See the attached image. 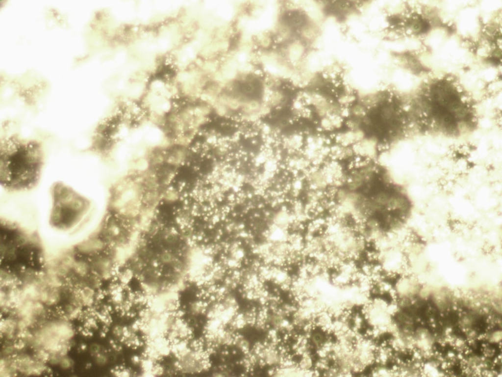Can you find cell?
Masks as SVG:
<instances>
[{
    "instance_id": "cell-9",
    "label": "cell",
    "mask_w": 502,
    "mask_h": 377,
    "mask_svg": "<svg viewBox=\"0 0 502 377\" xmlns=\"http://www.w3.org/2000/svg\"><path fill=\"white\" fill-rule=\"evenodd\" d=\"M249 318H252V317L251 315V316L249 317ZM250 321H251V322H252V320H251V319H250Z\"/></svg>"
},
{
    "instance_id": "cell-7",
    "label": "cell",
    "mask_w": 502,
    "mask_h": 377,
    "mask_svg": "<svg viewBox=\"0 0 502 377\" xmlns=\"http://www.w3.org/2000/svg\"><path fill=\"white\" fill-rule=\"evenodd\" d=\"M75 366V361L69 354L61 357L58 367L64 371L72 370Z\"/></svg>"
},
{
    "instance_id": "cell-3",
    "label": "cell",
    "mask_w": 502,
    "mask_h": 377,
    "mask_svg": "<svg viewBox=\"0 0 502 377\" xmlns=\"http://www.w3.org/2000/svg\"><path fill=\"white\" fill-rule=\"evenodd\" d=\"M19 375L23 376H41L48 373V364L37 359L33 353L25 351L18 352L15 355Z\"/></svg>"
},
{
    "instance_id": "cell-4",
    "label": "cell",
    "mask_w": 502,
    "mask_h": 377,
    "mask_svg": "<svg viewBox=\"0 0 502 377\" xmlns=\"http://www.w3.org/2000/svg\"><path fill=\"white\" fill-rule=\"evenodd\" d=\"M0 333L1 339L4 341L15 342L19 337L18 321L12 315H4L1 317L0 323Z\"/></svg>"
},
{
    "instance_id": "cell-1",
    "label": "cell",
    "mask_w": 502,
    "mask_h": 377,
    "mask_svg": "<svg viewBox=\"0 0 502 377\" xmlns=\"http://www.w3.org/2000/svg\"><path fill=\"white\" fill-rule=\"evenodd\" d=\"M410 113L416 134L459 138L473 132L478 123L468 97L446 82L424 91Z\"/></svg>"
},
{
    "instance_id": "cell-2",
    "label": "cell",
    "mask_w": 502,
    "mask_h": 377,
    "mask_svg": "<svg viewBox=\"0 0 502 377\" xmlns=\"http://www.w3.org/2000/svg\"><path fill=\"white\" fill-rule=\"evenodd\" d=\"M39 143L15 135L0 140V176L4 187L14 189L27 188L39 179L43 163Z\"/></svg>"
},
{
    "instance_id": "cell-5",
    "label": "cell",
    "mask_w": 502,
    "mask_h": 377,
    "mask_svg": "<svg viewBox=\"0 0 502 377\" xmlns=\"http://www.w3.org/2000/svg\"><path fill=\"white\" fill-rule=\"evenodd\" d=\"M19 375L15 356H0V377H11Z\"/></svg>"
},
{
    "instance_id": "cell-8",
    "label": "cell",
    "mask_w": 502,
    "mask_h": 377,
    "mask_svg": "<svg viewBox=\"0 0 502 377\" xmlns=\"http://www.w3.org/2000/svg\"><path fill=\"white\" fill-rule=\"evenodd\" d=\"M93 357L96 364L99 366L104 365L107 362V357L102 351L99 352Z\"/></svg>"
},
{
    "instance_id": "cell-6",
    "label": "cell",
    "mask_w": 502,
    "mask_h": 377,
    "mask_svg": "<svg viewBox=\"0 0 502 377\" xmlns=\"http://www.w3.org/2000/svg\"><path fill=\"white\" fill-rule=\"evenodd\" d=\"M61 310V314L72 321L80 318L82 314V308L69 302L63 306Z\"/></svg>"
}]
</instances>
